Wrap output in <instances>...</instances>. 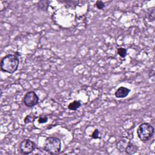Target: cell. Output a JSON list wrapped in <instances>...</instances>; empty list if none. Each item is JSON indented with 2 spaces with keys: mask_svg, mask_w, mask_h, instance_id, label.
Listing matches in <instances>:
<instances>
[{
  "mask_svg": "<svg viewBox=\"0 0 155 155\" xmlns=\"http://www.w3.org/2000/svg\"><path fill=\"white\" fill-rule=\"evenodd\" d=\"M36 116H33V115H31V114H29V115H27L24 119V122L25 124H28V123H32L36 119Z\"/></svg>",
  "mask_w": 155,
  "mask_h": 155,
  "instance_id": "30bf717a",
  "label": "cell"
},
{
  "mask_svg": "<svg viewBox=\"0 0 155 155\" xmlns=\"http://www.w3.org/2000/svg\"><path fill=\"white\" fill-rule=\"evenodd\" d=\"M137 151V147L134 145L133 143H132L131 141H130L125 148V152L128 154H133L135 153Z\"/></svg>",
  "mask_w": 155,
  "mask_h": 155,
  "instance_id": "ba28073f",
  "label": "cell"
},
{
  "mask_svg": "<svg viewBox=\"0 0 155 155\" xmlns=\"http://www.w3.org/2000/svg\"><path fill=\"white\" fill-rule=\"evenodd\" d=\"M48 117L45 115H41L38 118V122L39 124H44L48 121Z\"/></svg>",
  "mask_w": 155,
  "mask_h": 155,
  "instance_id": "7c38bea8",
  "label": "cell"
},
{
  "mask_svg": "<svg viewBox=\"0 0 155 155\" xmlns=\"http://www.w3.org/2000/svg\"><path fill=\"white\" fill-rule=\"evenodd\" d=\"M81 103L79 101L74 100L69 104V105L68 106V108L70 110L74 111V110H78L81 107Z\"/></svg>",
  "mask_w": 155,
  "mask_h": 155,
  "instance_id": "9c48e42d",
  "label": "cell"
},
{
  "mask_svg": "<svg viewBox=\"0 0 155 155\" xmlns=\"http://www.w3.org/2000/svg\"><path fill=\"white\" fill-rule=\"evenodd\" d=\"M130 141V140L129 139H128L127 138H124V139L120 140L116 144V147H117V150L121 153L125 152V148L127 147V146Z\"/></svg>",
  "mask_w": 155,
  "mask_h": 155,
  "instance_id": "52a82bcc",
  "label": "cell"
},
{
  "mask_svg": "<svg viewBox=\"0 0 155 155\" xmlns=\"http://www.w3.org/2000/svg\"><path fill=\"white\" fill-rule=\"evenodd\" d=\"M35 143L29 139H25L19 143V148L21 154H28L32 153L36 148Z\"/></svg>",
  "mask_w": 155,
  "mask_h": 155,
  "instance_id": "277c9868",
  "label": "cell"
},
{
  "mask_svg": "<svg viewBox=\"0 0 155 155\" xmlns=\"http://www.w3.org/2000/svg\"><path fill=\"white\" fill-rule=\"evenodd\" d=\"M38 102L39 97L37 94L33 91L27 92L23 98L24 104L28 108L33 107L38 104Z\"/></svg>",
  "mask_w": 155,
  "mask_h": 155,
  "instance_id": "5b68a950",
  "label": "cell"
},
{
  "mask_svg": "<svg viewBox=\"0 0 155 155\" xmlns=\"http://www.w3.org/2000/svg\"><path fill=\"white\" fill-rule=\"evenodd\" d=\"M154 133V127L148 123L141 124L137 129V134L140 140L145 142L150 140L153 136Z\"/></svg>",
  "mask_w": 155,
  "mask_h": 155,
  "instance_id": "3957f363",
  "label": "cell"
},
{
  "mask_svg": "<svg viewBox=\"0 0 155 155\" xmlns=\"http://www.w3.org/2000/svg\"><path fill=\"white\" fill-rule=\"evenodd\" d=\"M130 90L125 87H120L114 93V96L117 98H124L128 96Z\"/></svg>",
  "mask_w": 155,
  "mask_h": 155,
  "instance_id": "8992f818",
  "label": "cell"
},
{
  "mask_svg": "<svg viewBox=\"0 0 155 155\" xmlns=\"http://www.w3.org/2000/svg\"><path fill=\"white\" fill-rule=\"evenodd\" d=\"M95 6L99 10H102L105 7L104 2L102 1H97L95 2Z\"/></svg>",
  "mask_w": 155,
  "mask_h": 155,
  "instance_id": "4fadbf2b",
  "label": "cell"
},
{
  "mask_svg": "<svg viewBox=\"0 0 155 155\" xmlns=\"http://www.w3.org/2000/svg\"><path fill=\"white\" fill-rule=\"evenodd\" d=\"M19 60L14 54H8L4 56L1 61V70L5 73L13 74L18 68Z\"/></svg>",
  "mask_w": 155,
  "mask_h": 155,
  "instance_id": "6da1fadb",
  "label": "cell"
},
{
  "mask_svg": "<svg viewBox=\"0 0 155 155\" xmlns=\"http://www.w3.org/2000/svg\"><path fill=\"white\" fill-rule=\"evenodd\" d=\"M44 150L50 154L54 155L59 154L61 150V139L54 136L48 137L45 140Z\"/></svg>",
  "mask_w": 155,
  "mask_h": 155,
  "instance_id": "7a4b0ae2",
  "label": "cell"
},
{
  "mask_svg": "<svg viewBox=\"0 0 155 155\" xmlns=\"http://www.w3.org/2000/svg\"><path fill=\"white\" fill-rule=\"evenodd\" d=\"M90 136H91V137H92L93 139H99L100 138L99 131L98 130V129H95Z\"/></svg>",
  "mask_w": 155,
  "mask_h": 155,
  "instance_id": "5bb4252c",
  "label": "cell"
},
{
  "mask_svg": "<svg viewBox=\"0 0 155 155\" xmlns=\"http://www.w3.org/2000/svg\"><path fill=\"white\" fill-rule=\"evenodd\" d=\"M117 54L122 58H125L127 54V50L123 47H119L117 48Z\"/></svg>",
  "mask_w": 155,
  "mask_h": 155,
  "instance_id": "8fae6325",
  "label": "cell"
}]
</instances>
